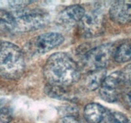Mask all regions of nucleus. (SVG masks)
Listing matches in <instances>:
<instances>
[{"mask_svg": "<svg viewBox=\"0 0 131 123\" xmlns=\"http://www.w3.org/2000/svg\"><path fill=\"white\" fill-rule=\"evenodd\" d=\"M43 76L48 85L67 87L78 81L80 70L74 59L66 53L51 55L43 67Z\"/></svg>", "mask_w": 131, "mask_h": 123, "instance_id": "obj_1", "label": "nucleus"}, {"mask_svg": "<svg viewBox=\"0 0 131 123\" xmlns=\"http://www.w3.org/2000/svg\"><path fill=\"white\" fill-rule=\"evenodd\" d=\"M7 6L10 8L15 10H20L26 8L27 6L30 5L32 1H7Z\"/></svg>", "mask_w": 131, "mask_h": 123, "instance_id": "obj_18", "label": "nucleus"}, {"mask_svg": "<svg viewBox=\"0 0 131 123\" xmlns=\"http://www.w3.org/2000/svg\"><path fill=\"white\" fill-rule=\"evenodd\" d=\"M114 60L118 63L131 60V40H125L119 45L113 52Z\"/></svg>", "mask_w": 131, "mask_h": 123, "instance_id": "obj_12", "label": "nucleus"}, {"mask_svg": "<svg viewBox=\"0 0 131 123\" xmlns=\"http://www.w3.org/2000/svg\"><path fill=\"white\" fill-rule=\"evenodd\" d=\"M110 18L115 23L125 24L131 22V1H116L109 11Z\"/></svg>", "mask_w": 131, "mask_h": 123, "instance_id": "obj_8", "label": "nucleus"}, {"mask_svg": "<svg viewBox=\"0 0 131 123\" xmlns=\"http://www.w3.org/2000/svg\"><path fill=\"white\" fill-rule=\"evenodd\" d=\"M106 76V72L105 69L90 72L84 79V87L89 91L95 90L100 88Z\"/></svg>", "mask_w": 131, "mask_h": 123, "instance_id": "obj_11", "label": "nucleus"}, {"mask_svg": "<svg viewBox=\"0 0 131 123\" xmlns=\"http://www.w3.org/2000/svg\"><path fill=\"white\" fill-rule=\"evenodd\" d=\"M85 12V9L81 5H70L60 12L57 20L62 25L71 26L79 23Z\"/></svg>", "mask_w": 131, "mask_h": 123, "instance_id": "obj_9", "label": "nucleus"}, {"mask_svg": "<svg viewBox=\"0 0 131 123\" xmlns=\"http://www.w3.org/2000/svg\"><path fill=\"white\" fill-rule=\"evenodd\" d=\"M78 24L82 34L85 37L99 35L103 31L102 14L96 10L85 12Z\"/></svg>", "mask_w": 131, "mask_h": 123, "instance_id": "obj_7", "label": "nucleus"}, {"mask_svg": "<svg viewBox=\"0 0 131 123\" xmlns=\"http://www.w3.org/2000/svg\"><path fill=\"white\" fill-rule=\"evenodd\" d=\"M106 110L97 102H91L84 107V117L88 123H101L106 115Z\"/></svg>", "mask_w": 131, "mask_h": 123, "instance_id": "obj_10", "label": "nucleus"}, {"mask_svg": "<svg viewBox=\"0 0 131 123\" xmlns=\"http://www.w3.org/2000/svg\"><path fill=\"white\" fill-rule=\"evenodd\" d=\"M14 30V19L12 14L0 8V35Z\"/></svg>", "mask_w": 131, "mask_h": 123, "instance_id": "obj_13", "label": "nucleus"}, {"mask_svg": "<svg viewBox=\"0 0 131 123\" xmlns=\"http://www.w3.org/2000/svg\"><path fill=\"white\" fill-rule=\"evenodd\" d=\"M46 92L50 97L58 99H66L67 97L66 91L63 87L51 86L47 85L46 88Z\"/></svg>", "mask_w": 131, "mask_h": 123, "instance_id": "obj_14", "label": "nucleus"}, {"mask_svg": "<svg viewBox=\"0 0 131 123\" xmlns=\"http://www.w3.org/2000/svg\"><path fill=\"white\" fill-rule=\"evenodd\" d=\"M57 123H80V122L74 115H65L60 118Z\"/></svg>", "mask_w": 131, "mask_h": 123, "instance_id": "obj_19", "label": "nucleus"}, {"mask_svg": "<svg viewBox=\"0 0 131 123\" xmlns=\"http://www.w3.org/2000/svg\"><path fill=\"white\" fill-rule=\"evenodd\" d=\"M12 14L14 19V30L28 32L41 29L49 21V15L42 9H23Z\"/></svg>", "mask_w": 131, "mask_h": 123, "instance_id": "obj_3", "label": "nucleus"}, {"mask_svg": "<svg viewBox=\"0 0 131 123\" xmlns=\"http://www.w3.org/2000/svg\"><path fill=\"white\" fill-rule=\"evenodd\" d=\"M119 71L124 85H128L131 86V64L127 65Z\"/></svg>", "mask_w": 131, "mask_h": 123, "instance_id": "obj_16", "label": "nucleus"}, {"mask_svg": "<svg viewBox=\"0 0 131 123\" xmlns=\"http://www.w3.org/2000/svg\"><path fill=\"white\" fill-rule=\"evenodd\" d=\"M13 119L12 111L6 107L0 108V123H10Z\"/></svg>", "mask_w": 131, "mask_h": 123, "instance_id": "obj_17", "label": "nucleus"}, {"mask_svg": "<svg viewBox=\"0 0 131 123\" xmlns=\"http://www.w3.org/2000/svg\"><path fill=\"white\" fill-rule=\"evenodd\" d=\"M64 37L56 32L43 33L32 38L26 46L28 53L32 55H41L56 48L63 42Z\"/></svg>", "mask_w": 131, "mask_h": 123, "instance_id": "obj_5", "label": "nucleus"}, {"mask_svg": "<svg viewBox=\"0 0 131 123\" xmlns=\"http://www.w3.org/2000/svg\"><path fill=\"white\" fill-rule=\"evenodd\" d=\"M130 123H131V119L130 120Z\"/></svg>", "mask_w": 131, "mask_h": 123, "instance_id": "obj_21", "label": "nucleus"}, {"mask_svg": "<svg viewBox=\"0 0 131 123\" xmlns=\"http://www.w3.org/2000/svg\"><path fill=\"white\" fill-rule=\"evenodd\" d=\"M108 123H130L125 115L119 111H112L107 114Z\"/></svg>", "mask_w": 131, "mask_h": 123, "instance_id": "obj_15", "label": "nucleus"}, {"mask_svg": "<svg viewBox=\"0 0 131 123\" xmlns=\"http://www.w3.org/2000/svg\"><path fill=\"white\" fill-rule=\"evenodd\" d=\"M123 98H124V101L125 102V105L131 110V91L126 92L124 95Z\"/></svg>", "mask_w": 131, "mask_h": 123, "instance_id": "obj_20", "label": "nucleus"}, {"mask_svg": "<svg viewBox=\"0 0 131 123\" xmlns=\"http://www.w3.org/2000/svg\"><path fill=\"white\" fill-rule=\"evenodd\" d=\"M123 85L120 71H115L106 76L100 87V97L107 102H116L119 97L120 87Z\"/></svg>", "mask_w": 131, "mask_h": 123, "instance_id": "obj_6", "label": "nucleus"}, {"mask_svg": "<svg viewBox=\"0 0 131 123\" xmlns=\"http://www.w3.org/2000/svg\"><path fill=\"white\" fill-rule=\"evenodd\" d=\"M112 44H105L92 49L85 54L83 58L84 67L92 71L105 69L113 56Z\"/></svg>", "mask_w": 131, "mask_h": 123, "instance_id": "obj_4", "label": "nucleus"}, {"mask_svg": "<svg viewBox=\"0 0 131 123\" xmlns=\"http://www.w3.org/2000/svg\"><path fill=\"white\" fill-rule=\"evenodd\" d=\"M25 60L21 49L12 42L0 40V76L17 79L25 69Z\"/></svg>", "mask_w": 131, "mask_h": 123, "instance_id": "obj_2", "label": "nucleus"}]
</instances>
